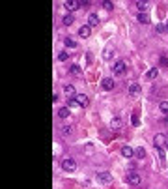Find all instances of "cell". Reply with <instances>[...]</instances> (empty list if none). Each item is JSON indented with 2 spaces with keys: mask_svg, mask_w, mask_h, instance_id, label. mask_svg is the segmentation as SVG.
I'll return each instance as SVG.
<instances>
[{
  "mask_svg": "<svg viewBox=\"0 0 168 189\" xmlns=\"http://www.w3.org/2000/svg\"><path fill=\"white\" fill-rule=\"evenodd\" d=\"M95 180H97V184H103V185L112 184V174L110 172H97L95 174Z\"/></svg>",
  "mask_w": 168,
  "mask_h": 189,
  "instance_id": "2",
  "label": "cell"
},
{
  "mask_svg": "<svg viewBox=\"0 0 168 189\" xmlns=\"http://www.w3.org/2000/svg\"><path fill=\"white\" fill-rule=\"evenodd\" d=\"M71 131H73V126H62V133H64V135H71Z\"/></svg>",
  "mask_w": 168,
  "mask_h": 189,
  "instance_id": "24",
  "label": "cell"
},
{
  "mask_svg": "<svg viewBox=\"0 0 168 189\" xmlns=\"http://www.w3.org/2000/svg\"><path fill=\"white\" fill-rule=\"evenodd\" d=\"M164 124H166V126H168V116H166V118H164Z\"/></svg>",
  "mask_w": 168,
  "mask_h": 189,
  "instance_id": "32",
  "label": "cell"
},
{
  "mask_svg": "<svg viewBox=\"0 0 168 189\" xmlns=\"http://www.w3.org/2000/svg\"><path fill=\"white\" fill-rule=\"evenodd\" d=\"M146 6H148V4H146V2H137V8L140 9V13H144V9H146Z\"/></svg>",
  "mask_w": 168,
  "mask_h": 189,
  "instance_id": "28",
  "label": "cell"
},
{
  "mask_svg": "<svg viewBox=\"0 0 168 189\" xmlns=\"http://www.w3.org/2000/svg\"><path fill=\"white\" fill-rule=\"evenodd\" d=\"M155 30H157V34H164V32H166V25H157Z\"/></svg>",
  "mask_w": 168,
  "mask_h": 189,
  "instance_id": "25",
  "label": "cell"
},
{
  "mask_svg": "<svg viewBox=\"0 0 168 189\" xmlns=\"http://www.w3.org/2000/svg\"><path fill=\"white\" fill-rule=\"evenodd\" d=\"M112 71H114V75H121L123 71H125V62H116Z\"/></svg>",
  "mask_w": 168,
  "mask_h": 189,
  "instance_id": "10",
  "label": "cell"
},
{
  "mask_svg": "<svg viewBox=\"0 0 168 189\" xmlns=\"http://www.w3.org/2000/svg\"><path fill=\"white\" fill-rule=\"evenodd\" d=\"M101 86H103V90H112V88H114V81H112L110 79V77H107V79H103V81H101Z\"/></svg>",
  "mask_w": 168,
  "mask_h": 189,
  "instance_id": "9",
  "label": "cell"
},
{
  "mask_svg": "<svg viewBox=\"0 0 168 189\" xmlns=\"http://www.w3.org/2000/svg\"><path fill=\"white\" fill-rule=\"evenodd\" d=\"M127 94H129V97H133V99L140 97V96H142V86H140L138 83H131V84H129Z\"/></svg>",
  "mask_w": 168,
  "mask_h": 189,
  "instance_id": "1",
  "label": "cell"
},
{
  "mask_svg": "<svg viewBox=\"0 0 168 189\" xmlns=\"http://www.w3.org/2000/svg\"><path fill=\"white\" fill-rule=\"evenodd\" d=\"M78 6H81V4H78V2H73V0H65V2H64V8L67 9V12H75Z\"/></svg>",
  "mask_w": 168,
  "mask_h": 189,
  "instance_id": "11",
  "label": "cell"
},
{
  "mask_svg": "<svg viewBox=\"0 0 168 189\" xmlns=\"http://www.w3.org/2000/svg\"><path fill=\"white\" fill-rule=\"evenodd\" d=\"M90 34H92V28H90L88 25H84V26H81V28H78V38L86 39V38H90Z\"/></svg>",
  "mask_w": 168,
  "mask_h": 189,
  "instance_id": "7",
  "label": "cell"
},
{
  "mask_svg": "<svg viewBox=\"0 0 168 189\" xmlns=\"http://www.w3.org/2000/svg\"><path fill=\"white\" fill-rule=\"evenodd\" d=\"M137 19H138V23H142V25H148V23H150V15L146 13V12H144V13H138Z\"/></svg>",
  "mask_w": 168,
  "mask_h": 189,
  "instance_id": "14",
  "label": "cell"
},
{
  "mask_svg": "<svg viewBox=\"0 0 168 189\" xmlns=\"http://www.w3.org/2000/svg\"><path fill=\"white\" fill-rule=\"evenodd\" d=\"M131 122H133V126H134V127H138V126H140V120H138V116H137V114H133Z\"/></svg>",
  "mask_w": 168,
  "mask_h": 189,
  "instance_id": "27",
  "label": "cell"
},
{
  "mask_svg": "<svg viewBox=\"0 0 168 189\" xmlns=\"http://www.w3.org/2000/svg\"><path fill=\"white\" fill-rule=\"evenodd\" d=\"M73 99H75V101H77L78 105H81V107H88V103H90V101H88V96H86V94H77Z\"/></svg>",
  "mask_w": 168,
  "mask_h": 189,
  "instance_id": "6",
  "label": "cell"
},
{
  "mask_svg": "<svg viewBox=\"0 0 168 189\" xmlns=\"http://www.w3.org/2000/svg\"><path fill=\"white\" fill-rule=\"evenodd\" d=\"M112 126L118 127V126H120V120H118V118H116V120H112Z\"/></svg>",
  "mask_w": 168,
  "mask_h": 189,
  "instance_id": "31",
  "label": "cell"
},
{
  "mask_svg": "<svg viewBox=\"0 0 168 189\" xmlns=\"http://www.w3.org/2000/svg\"><path fill=\"white\" fill-rule=\"evenodd\" d=\"M166 137H168V135H166Z\"/></svg>",
  "mask_w": 168,
  "mask_h": 189,
  "instance_id": "34",
  "label": "cell"
},
{
  "mask_svg": "<svg viewBox=\"0 0 168 189\" xmlns=\"http://www.w3.org/2000/svg\"><path fill=\"white\" fill-rule=\"evenodd\" d=\"M62 23H64L65 26H69V25H73V23H75V17H73L71 13H67V15H64V19H62Z\"/></svg>",
  "mask_w": 168,
  "mask_h": 189,
  "instance_id": "16",
  "label": "cell"
},
{
  "mask_svg": "<svg viewBox=\"0 0 168 189\" xmlns=\"http://www.w3.org/2000/svg\"><path fill=\"white\" fill-rule=\"evenodd\" d=\"M120 154H121V155H123L125 159H129V157H133V155H134V150H133L131 146H121Z\"/></svg>",
  "mask_w": 168,
  "mask_h": 189,
  "instance_id": "8",
  "label": "cell"
},
{
  "mask_svg": "<svg viewBox=\"0 0 168 189\" xmlns=\"http://www.w3.org/2000/svg\"><path fill=\"white\" fill-rule=\"evenodd\" d=\"M97 25H99V17H97L95 13H90V17H88V26L94 28V26H97Z\"/></svg>",
  "mask_w": 168,
  "mask_h": 189,
  "instance_id": "12",
  "label": "cell"
},
{
  "mask_svg": "<svg viewBox=\"0 0 168 189\" xmlns=\"http://www.w3.org/2000/svg\"><path fill=\"white\" fill-rule=\"evenodd\" d=\"M103 8L105 9H114V4L112 2H103Z\"/></svg>",
  "mask_w": 168,
  "mask_h": 189,
  "instance_id": "29",
  "label": "cell"
},
{
  "mask_svg": "<svg viewBox=\"0 0 168 189\" xmlns=\"http://www.w3.org/2000/svg\"><path fill=\"white\" fill-rule=\"evenodd\" d=\"M86 152H88V154L94 152V146H92V144H88V146H86Z\"/></svg>",
  "mask_w": 168,
  "mask_h": 189,
  "instance_id": "30",
  "label": "cell"
},
{
  "mask_svg": "<svg viewBox=\"0 0 168 189\" xmlns=\"http://www.w3.org/2000/svg\"><path fill=\"white\" fill-rule=\"evenodd\" d=\"M69 73L71 75H81L82 73V69H81V66H77V64H73L71 68H69Z\"/></svg>",
  "mask_w": 168,
  "mask_h": 189,
  "instance_id": "18",
  "label": "cell"
},
{
  "mask_svg": "<svg viewBox=\"0 0 168 189\" xmlns=\"http://www.w3.org/2000/svg\"><path fill=\"white\" fill-rule=\"evenodd\" d=\"M140 182H142V176H140V174H137V172H129V174H127V184L138 185Z\"/></svg>",
  "mask_w": 168,
  "mask_h": 189,
  "instance_id": "5",
  "label": "cell"
},
{
  "mask_svg": "<svg viewBox=\"0 0 168 189\" xmlns=\"http://www.w3.org/2000/svg\"><path fill=\"white\" fill-rule=\"evenodd\" d=\"M157 75H159V69H157V68H151L148 73H146V79H148V81H153Z\"/></svg>",
  "mask_w": 168,
  "mask_h": 189,
  "instance_id": "15",
  "label": "cell"
},
{
  "mask_svg": "<svg viewBox=\"0 0 168 189\" xmlns=\"http://www.w3.org/2000/svg\"><path fill=\"white\" fill-rule=\"evenodd\" d=\"M110 56H114V49L107 47V49H105V52H103V58H105V60H110Z\"/></svg>",
  "mask_w": 168,
  "mask_h": 189,
  "instance_id": "21",
  "label": "cell"
},
{
  "mask_svg": "<svg viewBox=\"0 0 168 189\" xmlns=\"http://www.w3.org/2000/svg\"><path fill=\"white\" fill-rule=\"evenodd\" d=\"M64 94H65L67 97H71V99L77 96V94H75V88H73L71 84H65V86H64Z\"/></svg>",
  "mask_w": 168,
  "mask_h": 189,
  "instance_id": "13",
  "label": "cell"
},
{
  "mask_svg": "<svg viewBox=\"0 0 168 189\" xmlns=\"http://www.w3.org/2000/svg\"><path fill=\"white\" fill-rule=\"evenodd\" d=\"M166 32H168V21H166Z\"/></svg>",
  "mask_w": 168,
  "mask_h": 189,
  "instance_id": "33",
  "label": "cell"
},
{
  "mask_svg": "<svg viewBox=\"0 0 168 189\" xmlns=\"http://www.w3.org/2000/svg\"><path fill=\"white\" fill-rule=\"evenodd\" d=\"M78 45V43L73 39V38H65V47H69V49H75Z\"/></svg>",
  "mask_w": 168,
  "mask_h": 189,
  "instance_id": "20",
  "label": "cell"
},
{
  "mask_svg": "<svg viewBox=\"0 0 168 189\" xmlns=\"http://www.w3.org/2000/svg\"><path fill=\"white\" fill-rule=\"evenodd\" d=\"M67 107H69V109H78L81 105H78V103L75 101V99H69V101H67Z\"/></svg>",
  "mask_w": 168,
  "mask_h": 189,
  "instance_id": "26",
  "label": "cell"
},
{
  "mask_svg": "<svg viewBox=\"0 0 168 189\" xmlns=\"http://www.w3.org/2000/svg\"><path fill=\"white\" fill-rule=\"evenodd\" d=\"M159 110L164 113V114H168V101H161L159 103Z\"/></svg>",
  "mask_w": 168,
  "mask_h": 189,
  "instance_id": "22",
  "label": "cell"
},
{
  "mask_svg": "<svg viewBox=\"0 0 168 189\" xmlns=\"http://www.w3.org/2000/svg\"><path fill=\"white\" fill-rule=\"evenodd\" d=\"M67 58H69V52H67V51H62V52L58 54V60H60V62H65Z\"/></svg>",
  "mask_w": 168,
  "mask_h": 189,
  "instance_id": "23",
  "label": "cell"
},
{
  "mask_svg": "<svg viewBox=\"0 0 168 189\" xmlns=\"http://www.w3.org/2000/svg\"><path fill=\"white\" fill-rule=\"evenodd\" d=\"M166 142H168V137H166V135H161V133H157V135L153 137L155 148H163V146H166Z\"/></svg>",
  "mask_w": 168,
  "mask_h": 189,
  "instance_id": "4",
  "label": "cell"
},
{
  "mask_svg": "<svg viewBox=\"0 0 168 189\" xmlns=\"http://www.w3.org/2000/svg\"><path fill=\"white\" fill-rule=\"evenodd\" d=\"M71 113H69V107H62V109H58V116L60 118H67Z\"/></svg>",
  "mask_w": 168,
  "mask_h": 189,
  "instance_id": "17",
  "label": "cell"
},
{
  "mask_svg": "<svg viewBox=\"0 0 168 189\" xmlns=\"http://www.w3.org/2000/svg\"><path fill=\"white\" fill-rule=\"evenodd\" d=\"M62 169H64L65 172H73V170L77 169V163H75V159H73V157H65V159L62 161Z\"/></svg>",
  "mask_w": 168,
  "mask_h": 189,
  "instance_id": "3",
  "label": "cell"
},
{
  "mask_svg": "<svg viewBox=\"0 0 168 189\" xmlns=\"http://www.w3.org/2000/svg\"><path fill=\"white\" fill-rule=\"evenodd\" d=\"M134 155H137L138 159H144V157H146V150H144L142 146H138L137 150H134Z\"/></svg>",
  "mask_w": 168,
  "mask_h": 189,
  "instance_id": "19",
  "label": "cell"
}]
</instances>
